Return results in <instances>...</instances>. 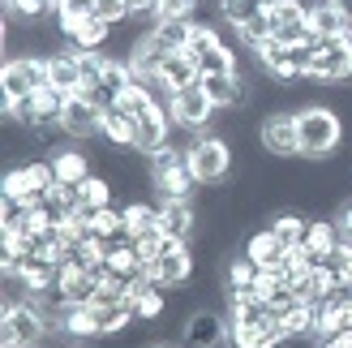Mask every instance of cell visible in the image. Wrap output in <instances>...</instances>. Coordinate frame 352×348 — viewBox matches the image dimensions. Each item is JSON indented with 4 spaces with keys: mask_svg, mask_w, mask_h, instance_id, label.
Returning <instances> with one entry per match:
<instances>
[{
    "mask_svg": "<svg viewBox=\"0 0 352 348\" xmlns=\"http://www.w3.org/2000/svg\"><path fill=\"white\" fill-rule=\"evenodd\" d=\"M348 39H352V30H348Z\"/></svg>",
    "mask_w": 352,
    "mask_h": 348,
    "instance_id": "1f68e13d",
    "label": "cell"
},
{
    "mask_svg": "<svg viewBox=\"0 0 352 348\" xmlns=\"http://www.w3.org/2000/svg\"><path fill=\"white\" fill-rule=\"evenodd\" d=\"M296 129H301V160L322 164L344 146V112L327 103H305L296 108Z\"/></svg>",
    "mask_w": 352,
    "mask_h": 348,
    "instance_id": "6da1fadb",
    "label": "cell"
},
{
    "mask_svg": "<svg viewBox=\"0 0 352 348\" xmlns=\"http://www.w3.org/2000/svg\"><path fill=\"white\" fill-rule=\"evenodd\" d=\"M99 284H103V267H95V271L65 267V275H60V297L69 305H91L95 292H99Z\"/></svg>",
    "mask_w": 352,
    "mask_h": 348,
    "instance_id": "e0dca14e",
    "label": "cell"
},
{
    "mask_svg": "<svg viewBox=\"0 0 352 348\" xmlns=\"http://www.w3.org/2000/svg\"><path fill=\"white\" fill-rule=\"evenodd\" d=\"M160 228L172 237V241H189L198 237L202 228V215H198V206H193L189 198H172V202H160Z\"/></svg>",
    "mask_w": 352,
    "mask_h": 348,
    "instance_id": "4fadbf2b",
    "label": "cell"
},
{
    "mask_svg": "<svg viewBox=\"0 0 352 348\" xmlns=\"http://www.w3.org/2000/svg\"><path fill=\"white\" fill-rule=\"evenodd\" d=\"M215 348H232V344H228V340H223V344H215Z\"/></svg>",
    "mask_w": 352,
    "mask_h": 348,
    "instance_id": "4dcf8cb0",
    "label": "cell"
},
{
    "mask_svg": "<svg viewBox=\"0 0 352 348\" xmlns=\"http://www.w3.org/2000/svg\"><path fill=\"white\" fill-rule=\"evenodd\" d=\"M47 17H52V0H5V22L39 26Z\"/></svg>",
    "mask_w": 352,
    "mask_h": 348,
    "instance_id": "cb8c5ba5",
    "label": "cell"
},
{
    "mask_svg": "<svg viewBox=\"0 0 352 348\" xmlns=\"http://www.w3.org/2000/svg\"><path fill=\"white\" fill-rule=\"evenodd\" d=\"M241 254L250 258V263H258L262 271H279L284 275V263H288V246L271 232V224L267 228H254V232H245L241 241Z\"/></svg>",
    "mask_w": 352,
    "mask_h": 348,
    "instance_id": "7c38bea8",
    "label": "cell"
},
{
    "mask_svg": "<svg viewBox=\"0 0 352 348\" xmlns=\"http://www.w3.org/2000/svg\"><path fill=\"white\" fill-rule=\"evenodd\" d=\"M271 232L284 241L288 250H296V246H305L309 215H305V211H296V206H284V211H275V215H271Z\"/></svg>",
    "mask_w": 352,
    "mask_h": 348,
    "instance_id": "44dd1931",
    "label": "cell"
},
{
    "mask_svg": "<svg viewBox=\"0 0 352 348\" xmlns=\"http://www.w3.org/2000/svg\"><path fill=\"white\" fill-rule=\"evenodd\" d=\"M189 172L198 177V185H223L236 172V146L219 133H202L189 146Z\"/></svg>",
    "mask_w": 352,
    "mask_h": 348,
    "instance_id": "7a4b0ae2",
    "label": "cell"
},
{
    "mask_svg": "<svg viewBox=\"0 0 352 348\" xmlns=\"http://www.w3.org/2000/svg\"><path fill=\"white\" fill-rule=\"evenodd\" d=\"M47 86V56H30V52H17V56L5 61L0 69V91H5V112L17 99H26L34 91Z\"/></svg>",
    "mask_w": 352,
    "mask_h": 348,
    "instance_id": "3957f363",
    "label": "cell"
},
{
    "mask_svg": "<svg viewBox=\"0 0 352 348\" xmlns=\"http://www.w3.org/2000/svg\"><path fill=\"white\" fill-rule=\"evenodd\" d=\"M309 30H314V39H348L352 22L331 5V0H314L309 5Z\"/></svg>",
    "mask_w": 352,
    "mask_h": 348,
    "instance_id": "d6986e66",
    "label": "cell"
},
{
    "mask_svg": "<svg viewBox=\"0 0 352 348\" xmlns=\"http://www.w3.org/2000/svg\"><path fill=\"white\" fill-rule=\"evenodd\" d=\"M198 177L189 172V164H181V168H168V172H155L151 177V194H160V202H172V198H198Z\"/></svg>",
    "mask_w": 352,
    "mask_h": 348,
    "instance_id": "9a60e30c",
    "label": "cell"
},
{
    "mask_svg": "<svg viewBox=\"0 0 352 348\" xmlns=\"http://www.w3.org/2000/svg\"><path fill=\"white\" fill-rule=\"evenodd\" d=\"M305 82H314V86H344V82H352V39H318Z\"/></svg>",
    "mask_w": 352,
    "mask_h": 348,
    "instance_id": "8992f818",
    "label": "cell"
},
{
    "mask_svg": "<svg viewBox=\"0 0 352 348\" xmlns=\"http://www.w3.org/2000/svg\"><path fill=\"white\" fill-rule=\"evenodd\" d=\"M236 39H241V47H250V56L271 39V17L262 13V17H254V22H245L241 30H236Z\"/></svg>",
    "mask_w": 352,
    "mask_h": 348,
    "instance_id": "4316f807",
    "label": "cell"
},
{
    "mask_svg": "<svg viewBox=\"0 0 352 348\" xmlns=\"http://www.w3.org/2000/svg\"><path fill=\"white\" fill-rule=\"evenodd\" d=\"M202 0H160V17H193Z\"/></svg>",
    "mask_w": 352,
    "mask_h": 348,
    "instance_id": "f1b7e54d",
    "label": "cell"
},
{
    "mask_svg": "<svg viewBox=\"0 0 352 348\" xmlns=\"http://www.w3.org/2000/svg\"><path fill=\"white\" fill-rule=\"evenodd\" d=\"M215 13H219V22H223V26L241 30L245 22H254V17H262L267 9H262L258 0H215Z\"/></svg>",
    "mask_w": 352,
    "mask_h": 348,
    "instance_id": "d4e9b609",
    "label": "cell"
},
{
    "mask_svg": "<svg viewBox=\"0 0 352 348\" xmlns=\"http://www.w3.org/2000/svg\"><path fill=\"white\" fill-rule=\"evenodd\" d=\"M176 340H185L189 348H215V344L228 340V314H219L215 305L189 309V318L181 323V336Z\"/></svg>",
    "mask_w": 352,
    "mask_h": 348,
    "instance_id": "8fae6325",
    "label": "cell"
},
{
    "mask_svg": "<svg viewBox=\"0 0 352 348\" xmlns=\"http://www.w3.org/2000/svg\"><path fill=\"white\" fill-rule=\"evenodd\" d=\"M168 116H172V125H176V129L210 133V120L219 116V108L206 99L202 82H198V86H189V91H176V95L168 99Z\"/></svg>",
    "mask_w": 352,
    "mask_h": 348,
    "instance_id": "52a82bcc",
    "label": "cell"
},
{
    "mask_svg": "<svg viewBox=\"0 0 352 348\" xmlns=\"http://www.w3.org/2000/svg\"><path fill=\"white\" fill-rule=\"evenodd\" d=\"M56 185V172H52L47 160H26V164H17L5 172V194L9 198H22V202H39L47 189Z\"/></svg>",
    "mask_w": 352,
    "mask_h": 348,
    "instance_id": "9c48e42d",
    "label": "cell"
},
{
    "mask_svg": "<svg viewBox=\"0 0 352 348\" xmlns=\"http://www.w3.org/2000/svg\"><path fill=\"white\" fill-rule=\"evenodd\" d=\"M82 202L99 211V206H112V181L103 177V172H91V177L82 181Z\"/></svg>",
    "mask_w": 352,
    "mask_h": 348,
    "instance_id": "484cf974",
    "label": "cell"
},
{
    "mask_svg": "<svg viewBox=\"0 0 352 348\" xmlns=\"http://www.w3.org/2000/svg\"><path fill=\"white\" fill-rule=\"evenodd\" d=\"M95 17L108 26H125L129 22V5L125 0H95Z\"/></svg>",
    "mask_w": 352,
    "mask_h": 348,
    "instance_id": "83f0119b",
    "label": "cell"
},
{
    "mask_svg": "<svg viewBox=\"0 0 352 348\" xmlns=\"http://www.w3.org/2000/svg\"><path fill=\"white\" fill-rule=\"evenodd\" d=\"M47 164H52V172H56V185H82V181L95 172V160H91L86 151H78V146H60V151H52V155H47Z\"/></svg>",
    "mask_w": 352,
    "mask_h": 348,
    "instance_id": "5bb4252c",
    "label": "cell"
},
{
    "mask_svg": "<svg viewBox=\"0 0 352 348\" xmlns=\"http://www.w3.org/2000/svg\"><path fill=\"white\" fill-rule=\"evenodd\" d=\"M60 129L69 133V142H95L103 138V108H95L82 91L69 95L60 108Z\"/></svg>",
    "mask_w": 352,
    "mask_h": 348,
    "instance_id": "30bf717a",
    "label": "cell"
},
{
    "mask_svg": "<svg viewBox=\"0 0 352 348\" xmlns=\"http://www.w3.org/2000/svg\"><path fill=\"white\" fill-rule=\"evenodd\" d=\"M125 211V232L133 241H142L151 232H160V202H146V198H133L129 206H120Z\"/></svg>",
    "mask_w": 352,
    "mask_h": 348,
    "instance_id": "ffe728a7",
    "label": "cell"
},
{
    "mask_svg": "<svg viewBox=\"0 0 352 348\" xmlns=\"http://www.w3.org/2000/svg\"><path fill=\"white\" fill-rule=\"evenodd\" d=\"M151 39L168 52H185L189 39H193V17H160L155 30H151Z\"/></svg>",
    "mask_w": 352,
    "mask_h": 348,
    "instance_id": "603a6c76",
    "label": "cell"
},
{
    "mask_svg": "<svg viewBox=\"0 0 352 348\" xmlns=\"http://www.w3.org/2000/svg\"><path fill=\"white\" fill-rule=\"evenodd\" d=\"M267 17H271V39L318 47V39L309 30V0H279L275 9H267Z\"/></svg>",
    "mask_w": 352,
    "mask_h": 348,
    "instance_id": "ba28073f",
    "label": "cell"
},
{
    "mask_svg": "<svg viewBox=\"0 0 352 348\" xmlns=\"http://www.w3.org/2000/svg\"><path fill=\"white\" fill-rule=\"evenodd\" d=\"M258 142L271 160H301V129L292 108H275L258 120Z\"/></svg>",
    "mask_w": 352,
    "mask_h": 348,
    "instance_id": "5b68a950",
    "label": "cell"
},
{
    "mask_svg": "<svg viewBox=\"0 0 352 348\" xmlns=\"http://www.w3.org/2000/svg\"><path fill=\"white\" fill-rule=\"evenodd\" d=\"M47 86H56L60 95H78L82 91V69H78L74 47H60V52L47 56Z\"/></svg>",
    "mask_w": 352,
    "mask_h": 348,
    "instance_id": "ac0fdd59",
    "label": "cell"
},
{
    "mask_svg": "<svg viewBox=\"0 0 352 348\" xmlns=\"http://www.w3.org/2000/svg\"><path fill=\"white\" fill-rule=\"evenodd\" d=\"M0 340L17 344V348H43L56 336H52V327H47V318L39 309L30 301H22V305H5V314H0Z\"/></svg>",
    "mask_w": 352,
    "mask_h": 348,
    "instance_id": "277c9868",
    "label": "cell"
},
{
    "mask_svg": "<svg viewBox=\"0 0 352 348\" xmlns=\"http://www.w3.org/2000/svg\"><path fill=\"white\" fill-rule=\"evenodd\" d=\"M331 5H336V9H340V13L348 17V22H352V0H331Z\"/></svg>",
    "mask_w": 352,
    "mask_h": 348,
    "instance_id": "f546056e",
    "label": "cell"
},
{
    "mask_svg": "<svg viewBox=\"0 0 352 348\" xmlns=\"http://www.w3.org/2000/svg\"><path fill=\"white\" fill-rule=\"evenodd\" d=\"M168 142H172V116H168V103H160L151 116L138 120V142H133V151L138 155H155V151L168 146Z\"/></svg>",
    "mask_w": 352,
    "mask_h": 348,
    "instance_id": "2e32d148",
    "label": "cell"
},
{
    "mask_svg": "<svg viewBox=\"0 0 352 348\" xmlns=\"http://www.w3.org/2000/svg\"><path fill=\"white\" fill-rule=\"evenodd\" d=\"M103 142L120 146V151H133V142H138V120L129 112H120V108H108V112H103Z\"/></svg>",
    "mask_w": 352,
    "mask_h": 348,
    "instance_id": "7402d4cb",
    "label": "cell"
}]
</instances>
